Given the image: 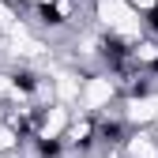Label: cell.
<instances>
[{"label":"cell","instance_id":"5","mask_svg":"<svg viewBox=\"0 0 158 158\" xmlns=\"http://www.w3.org/2000/svg\"><path fill=\"white\" fill-rule=\"evenodd\" d=\"M64 151V143L60 139H49V135H38V158H56Z\"/></svg>","mask_w":158,"mask_h":158},{"label":"cell","instance_id":"8","mask_svg":"<svg viewBox=\"0 0 158 158\" xmlns=\"http://www.w3.org/2000/svg\"><path fill=\"white\" fill-rule=\"evenodd\" d=\"M128 94H132V98H147V94H151V87H147V83H132V87H128Z\"/></svg>","mask_w":158,"mask_h":158},{"label":"cell","instance_id":"4","mask_svg":"<svg viewBox=\"0 0 158 158\" xmlns=\"http://www.w3.org/2000/svg\"><path fill=\"white\" fill-rule=\"evenodd\" d=\"M38 19H42L45 27H64V11L56 4H38Z\"/></svg>","mask_w":158,"mask_h":158},{"label":"cell","instance_id":"7","mask_svg":"<svg viewBox=\"0 0 158 158\" xmlns=\"http://www.w3.org/2000/svg\"><path fill=\"white\" fill-rule=\"evenodd\" d=\"M143 23H147V30H154V34H158V0H154V4L147 8V15H143Z\"/></svg>","mask_w":158,"mask_h":158},{"label":"cell","instance_id":"6","mask_svg":"<svg viewBox=\"0 0 158 158\" xmlns=\"http://www.w3.org/2000/svg\"><path fill=\"white\" fill-rule=\"evenodd\" d=\"M15 135H19V143L34 135V121H30V117H19V121H15Z\"/></svg>","mask_w":158,"mask_h":158},{"label":"cell","instance_id":"2","mask_svg":"<svg viewBox=\"0 0 158 158\" xmlns=\"http://www.w3.org/2000/svg\"><path fill=\"white\" fill-rule=\"evenodd\" d=\"M124 135H128V128H124L121 121H102V128H98V139H102V143H109V147L124 143Z\"/></svg>","mask_w":158,"mask_h":158},{"label":"cell","instance_id":"9","mask_svg":"<svg viewBox=\"0 0 158 158\" xmlns=\"http://www.w3.org/2000/svg\"><path fill=\"white\" fill-rule=\"evenodd\" d=\"M151 72H158V56H154V60H151Z\"/></svg>","mask_w":158,"mask_h":158},{"label":"cell","instance_id":"3","mask_svg":"<svg viewBox=\"0 0 158 158\" xmlns=\"http://www.w3.org/2000/svg\"><path fill=\"white\" fill-rule=\"evenodd\" d=\"M11 87L23 90V94H34V90H38V75H34L30 68H15V72H11Z\"/></svg>","mask_w":158,"mask_h":158},{"label":"cell","instance_id":"1","mask_svg":"<svg viewBox=\"0 0 158 158\" xmlns=\"http://www.w3.org/2000/svg\"><path fill=\"white\" fill-rule=\"evenodd\" d=\"M98 53H102V60H106L113 72H124V64L132 60V45L124 42L121 34H102V42H98Z\"/></svg>","mask_w":158,"mask_h":158}]
</instances>
